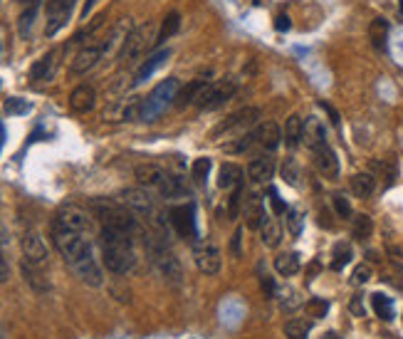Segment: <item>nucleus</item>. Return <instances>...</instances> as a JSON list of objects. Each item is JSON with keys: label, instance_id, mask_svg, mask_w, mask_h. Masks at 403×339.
<instances>
[{"label": "nucleus", "instance_id": "obj_1", "mask_svg": "<svg viewBox=\"0 0 403 339\" xmlns=\"http://www.w3.org/2000/svg\"><path fill=\"white\" fill-rule=\"evenodd\" d=\"M52 243H55L57 253L65 258V262L72 267V273L89 287H100L102 285V265L94 255V245L89 233L82 230H70L62 226H50Z\"/></svg>", "mask_w": 403, "mask_h": 339}, {"label": "nucleus", "instance_id": "obj_2", "mask_svg": "<svg viewBox=\"0 0 403 339\" xmlns=\"http://www.w3.org/2000/svg\"><path fill=\"white\" fill-rule=\"evenodd\" d=\"M102 262L106 270L114 275L129 273L136 265V255H134V233L116 228H102Z\"/></svg>", "mask_w": 403, "mask_h": 339}, {"label": "nucleus", "instance_id": "obj_3", "mask_svg": "<svg viewBox=\"0 0 403 339\" xmlns=\"http://www.w3.org/2000/svg\"><path fill=\"white\" fill-rule=\"evenodd\" d=\"M136 178L144 189L159 191L164 198H183L186 196V184L173 173L164 171L156 164H141L136 166Z\"/></svg>", "mask_w": 403, "mask_h": 339}, {"label": "nucleus", "instance_id": "obj_4", "mask_svg": "<svg viewBox=\"0 0 403 339\" xmlns=\"http://www.w3.org/2000/svg\"><path fill=\"white\" fill-rule=\"evenodd\" d=\"M92 213H94V218L100 221L102 228H116V230L136 233V216L124 206L122 200L94 198L92 200Z\"/></svg>", "mask_w": 403, "mask_h": 339}, {"label": "nucleus", "instance_id": "obj_5", "mask_svg": "<svg viewBox=\"0 0 403 339\" xmlns=\"http://www.w3.org/2000/svg\"><path fill=\"white\" fill-rule=\"evenodd\" d=\"M146 251H149V258L154 260V265L159 267V273L164 275L166 280L181 285V280H183L181 262H178V258L173 255V251L168 248L164 235H159V233L146 235Z\"/></svg>", "mask_w": 403, "mask_h": 339}, {"label": "nucleus", "instance_id": "obj_6", "mask_svg": "<svg viewBox=\"0 0 403 339\" xmlns=\"http://www.w3.org/2000/svg\"><path fill=\"white\" fill-rule=\"evenodd\" d=\"M178 89H181V82L176 77H168L164 82H159L154 89H151V95L141 102V119L144 122H154L164 114L168 107L176 102V95Z\"/></svg>", "mask_w": 403, "mask_h": 339}, {"label": "nucleus", "instance_id": "obj_7", "mask_svg": "<svg viewBox=\"0 0 403 339\" xmlns=\"http://www.w3.org/2000/svg\"><path fill=\"white\" fill-rule=\"evenodd\" d=\"M151 45H156V28L151 22H144V25H139V28H132V33H129L127 40H124L122 50H119V60L132 65V62H136L139 57L149 50Z\"/></svg>", "mask_w": 403, "mask_h": 339}, {"label": "nucleus", "instance_id": "obj_8", "mask_svg": "<svg viewBox=\"0 0 403 339\" xmlns=\"http://www.w3.org/2000/svg\"><path fill=\"white\" fill-rule=\"evenodd\" d=\"M122 203L134 213V216H136V221L139 218H141V221H149V223L156 221V203L144 186H141V189L122 191Z\"/></svg>", "mask_w": 403, "mask_h": 339}, {"label": "nucleus", "instance_id": "obj_9", "mask_svg": "<svg viewBox=\"0 0 403 339\" xmlns=\"http://www.w3.org/2000/svg\"><path fill=\"white\" fill-rule=\"evenodd\" d=\"M193 260L203 275H218L221 273V251L213 240H193Z\"/></svg>", "mask_w": 403, "mask_h": 339}, {"label": "nucleus", "instance_id": "obj_10", "mask_svg": "<svg viewBox=\"0 0 403 339\" xmlns=\"http://www.w3.org/2000/svg\"><path fill=\"white\" fill-rule=\"evenodd\" d=\"M74 3L77 0H47V22H45V35L55 38L72 17Z\"/></svg>", "mask_w": 403, "mask_h": 339}, {"label": "nucleus", "instance_id": "obj_11", "mask_svg": "<svg viewBox=\"0 0 403 339\" xmlns=\"http://www.w3.org/2000/svg\"><path fill=\"white\" fill-rule=\"evenodd\" d=\"M258 117H260V109H255V107H250V109H240L235 111L232 117H228L223 124H218L216 132H213V136H223V134H248L253 127H258Z\"/></svg>", "mask_w": 403, "mask_h": 339}, {"label": "nucleus", "instance_id": "obj_12", "mask_svg": "<svg viewBox=\"0 0 403 339\" xmlns=\"http://www.w3.org/2000/svg\"><path fill=\"white\" fill-rule=\"evenodd\" d=\"M55 226H62V228L70 230H82V233H89L92 230V221H89V213L84 208L74 206V203H65L55 211V218H52Z\"/></svg>", "mask_w": 403, "mask_h": 339}, {"label": "nucleus", "instance_id": "obj_13", "mask_svg": "<svg viewBox=\"0 0 403 339\" xmlns=\"http://www.w3.org/2000/svg\"><path fill=\"white\" fill-rule=\"evenodd\" d=\"M20 251H22V260H28V262H33V265H40V267L47 265V258H50V253H47L45 238L35 228H28L25 233H22Z\"/></svg>", "mask_w": 403, "mask_h": 339}, {"label": "nucleus", "instance_id": "obj_14", "mask_svg": "<svg viewBox=\"0 0 403 339\" xmlns=\"http://www.w3.org/2000/svg\"><path fill=\"white\" fill-rule=\"evenodd\" d=\"M235 95V82L232 79H218V82L208 84V89L203 92V97L198 100L200 109H221L230 97Z\"/></svg>", "mask_w": 403, "mask_h": 339}, {"label": "nucleus", "instance_id": "obj_15", "mask_svg": "<svg viewBox=\"0 0 403 339\" xmlns=\"http://www.w3.org/2000/svg\"><path fill=\"white\" fill-rule=\"evenodd\" d=\"M168 223L181 238L196 240V208L193 203H183V206H173L168 213Z\"/></svg>", "mask_w": 403, "mask_h": 339}, {"label": "nucleus", "instance_id": "obj_16", "mask_svg": "<svg viewBox=\"0 0 403 339\" xmlns=\"http://www.w3.org/2000/svg\"><path fill=\"white\" fill-rule=\"evenodd\" d=\"M104 57V40H100V42H87L82 47V50L74 55V60H72V74H84V72H89L92 67H97V62Z\"/></svg>", "mask_w": 403, "mask_h": 339}, {"label": "nucleus", "instance_id": "obj_17", "mask_svg": "<svg viewBox=\"0 0 403 339\" xmlns=\"http://www.w3.org/2000/svg\"><path fill=\"white\" fill-rule=\"evenodd\" d=\"M315 164H317V168H319L322 176L331 178V181H337V176H339V159H337V151L331 149L329 144L315 151Z\"/></svg>", "mask_w": 403, "mask_h": 339}, {"label": "nucleus", "instance_id": "obj_18", "mask_svg": "<svg viewBox=\"0 0 403 339\" xmlns=\"http://www.w3.org/2000/svg\"><path fill=\"white\" fill-rule=\"evenodd\" d=\"M94 104H97V92H94V87L79 84V87L72 89V95H70V109L72 111L87 114V111L94 109Z\"/></svg>", "mask_w": 403, "mask_h": 339}, {"label": "nucleus", "instance_id": "obj_19", "mask_svg": "<svg viewBox=\"0 0 403 339\" xmlns=\"http://www.w3.org/2000/svg\"><path fill=\"white\" fill-rule=\"evenodd\" d=\"M302 141H304L307 146H310L312 151H317V149H322V146H326V129H324V124H322L317 117H310L307 122H304Z\"/></svg>", "mask_w": 403, "mask_h": 339}, {"label": "nucleus", "instance_id": "obj_20", "mask_svg": "<svg viewBox=\"0 0 403 339\" xmlns=\"http://www.w3.org/2000/svg\"><path fill=\"white\" fill-rule=\"evenodd\" d=\"M55 67H57V52H47V55H42L38 62L33 65V70H30V79H33L35 84L40 82H50L52 77H55Z\"/></svg>", "mask_w": 403, "mask_h": 339}, {"label": "nucleus", "instance_id": "obj_21", "mask_svg": "<svg viewBox=\"0 0 403 339\" xmlns=\"http://www.w3.org/2000/svg\"><path fill=\"white\" fill-rule=\"evenodd\" d=\"M272 173H275V161H272L267 154L255 156L248 166V176L253 178L255 184H265V181H270Z\"/></svg>", "mask_w": 403, "mask_h": 339}, {"label": "nucleus", "instance_id": "obj_22", "mask_svg": "<svg viewBox=\"0 0 403 339\" xmlns=\"http://www.w3.org/2000/svg\"><path fill=\"white\" fill-rule=\"evenodd\" d=\"M262 218H265V206H262V198H260L258 194H250L248 200H245V206H243V221H245V226H248L250 230L260 228Z\"/></svg>", "mask_w": 403, "mask_h": 339}, {"label": "nucleus", "instance_id": "obj_23", "mask_svg": "<svg viewBox=\"0 0 403 339\" xmlns=\"http://www.w3.org/2000/svg\"><path fill=\"white\" fill-rule=\"evenodd\" d=\"M171 57V50H159L154 52V55L149 57V60L144 62V65L136 70V77H134V84H144L146 79H151V74L156 72V70H161V67L166 65V60Z\"/></svg>", "mask_w": 403, "mask_h": 339}, {"label": "nucleus", "instance_id": "obj_24", "mask_svg": "<svg viewBox=\"0 0 403 339\" xmlns=\"http://www.w3.org/2000/svg\"><path fill=\"white\" fill-rule=\"evenodd\" d=\"M218 186L223 191L243 189V168L238 164H223L221 171H218Z\"/></svg>", "mask_w": 403, "mask_h": 339}, {"label": "nucleus", "instance_id": "obj_25", "mask_svg": "<svg viewBox=\"0 0 403 339\" xmlns=\"http://www.w3.org/2000/svg\"><path fill=\"white\" fill-rule=\"evenodd\" d=\"M22 275H25V283H28L35 292H47V290H50V280L45 275V267L22 260Z\"/></svg>", "mask_w": 403, "mask_h": 339}, {"label": "nucleus", "instance_id": "obj_26", "mask_svg": "<svg viewBox=\"0 0 403 339\" xmlns=\"http://www.w3.org/2000/svg\"><path fill=\"white\" fill-rule=\"evenodd\" d=\"M210 82H205V79H193V82L188 84V87L178 89L176 95V104L178 107H188V104H198V100L203 97V92L208 89Z\"/></svg>", "mask_w": 403, "mask_h": 339}, {"label": "nucleus", "instance_id": "obj_27", "mask_svg": "<svg viewBox=\"0 0 403 339\" xmlns=\"http://www.w3.org/2000/svg\"><path fill=\"white\" fill-rule=\"evenodd\" d=\"M260 235H262V243L270 245V248H277L282 240V230H280V223H277V216L272 213V216L262 218V223H260Z\"/></svg>", "mask_w": 403, "mask_h": 339}, {"label": "nucleus", "instance_id": "obj_28", "mask_svg": "<svg viewBox=\"0 0 403 339\" xmlns=\"http://www.w3.org/2000/svg\"><path fill=\"white\" fill-rule=\"evenodd\" d=\"M369 40H371V45H374V50H379V52L386 50V45H388V20H384V17L371 20Z\"/></svg>", "mask_w": 403, "mask_h": 339}, {"label": "nucleus", "instance_id": "obj_29", "mask_svg": "<svg viewBox=\"0 0 403 339\" xmlns=\"http://www.w3.org/2000/svg\"><path fill=\"white\" fill-rule=\"evenodd\" d=\"M302 132H304V119L299 117V114H290V119L285 122L282 139H285V144H287L290 149H294V146L302 141Z\"/></svg>", "mask_w": 403, "mask_h": 339}, {"label": "nucleus", "instance_id": "obj_30", "mask_svg": "<svg viewBox=\"0 0 403 339\" xmlns=\"http://www.w3.org/2000/svg\"><path fill=\"white\" fill-rule=\"evenodd\" d=\"M351 191L356 198H369V196L376 191L374 173H356V176L351 178Z\"/></svg>", "mask_w": 403, "mask_h": 339}, {"label": "nucleus", "instance_id": "obj_31", "mask_svg": "<svg viewBox=\"0 0 403 339\" xmlns=\"http://www.w3.org/2000/svg\"><path fill=\"white\" fill-rule=\"evenodd\" d=\"M299 255L297 253H282V255L275 258V270L285 278H292V275L299 273Z\"/></svg>", "mask_w": 403, "mask_h": 339}, {"label": "nucleus", "instance_id": "obj_32", "mask_svg": "<svg viewBox=\"0 0 403 339\" xmlns=\"http://www.w3.org/2000/svg\"><path fill=\"white\" fill-rule=\"evenodd\" d=\"M371 307H374L376 317H381L384 322H391L393 320V302L391 297H386L384 292H374V295H371Z\"/></svg>", "mask_w": 403, "mask_h": 339}, {"label": "nucleus", "instance_id": "obj_33", "mask_svg": "<svg viewBox=\"0 0 403 339\" xmlns=\"http://www.w3.org/2000/svg\"><path fill=\"white\" fill-rule=\"evenodd\" d=\"M371 233H374V221H371L366 213H359L351 223V235L359 240V243H364V240L371 238Z\"/></svg>", "mask_w": 403, "mask_h": 339}, {"label": "nucleus", "instance_id": "obj_34", "mask_svg": "<svg viewBox=\"0 0 403 339\" xmlns=\"http://www.w3.org/2000/svg\"><path fill=\"white\" fill-rule=\"evenodd\" d=\"M178 28H181V15H178V13H168V15L164 17V22H161V30L159 35H156V45L173 38V35L178 33Z\"/></svg>", "mask_w": 403, "mask_h": 339}, {"label": "nucleus", "instance_id": "obj_35", "mask_svg": "<svg viewBox=\"0 0 403 339\" xmlns=\"http://www.w3.org/2000/svg\"><path fill=\"white\" fill-rule=\"evenodd\" d=\"M310 329H312V322L302 317H294L285 324V337L287 339H307L310 337Z\"/></svg>", "mask_w": 403, "mask_h": 339}, {"label": "nucleus", "instance_id": "obj_36", "mask_svg": "<svg viewBox=\"0 0 403 339\" xmlns=\"http://www.w3.org/2000/svg\"><path fill=\"white\" fill-rule=\"evenodd\" d=\"M280 176L285 178V184L290 186H299V178H302V171H299V164L294 159H285L280 166Z\"/></svg>", "mask_w": 403, "mask_h": 339}, {"label": "nucleus", "instance_id": "obj_37", "mask_svg": "<svg viewBox=\"0 0 403 339\" xmlns=\"http://www.w3.org/2000/svg\"><path fill=\"white\" fill-rule=\"evenodd\" d=\"M38 8H40V0H30L28 8L22 10V15H20V35L22 38H28L30 35V28H33L35 15H38Z\"/></svg>", "mask_w": 403, "mask_h": 339}, {"label": "nucleus", "instance_id": "obj_38", "mask_svg": "<svg viewBox=\"0 0 403 339\" xmlns=\"http://www.w3.org/2000/svg\"><path fill=\"white\" fill-rule=\"evenodd\" d=\"M351 260V245L349 243H337L334 245V260H331V270H344Z\"/></svg>", "mask_w": 403, "mask_h": 339}, {"label": "nucleus", "instance_id": "obj_39", "mask_svg": "<svg viewBox=\"0 0 403 339\" xmlns=\"http://www.w3.org/2000/svg\"><path fill=\"white\" fill-rule=\"evenodd\" d=\"M326 312H329V302L322 300V297H312L310 302H307V315L315 320H322L326 317Z\"/></svg>", "mask_w": 403, "mask_h": 339}, {"label": "nucleus", "instance_id": "obj_40", "mask_svg": "<svg viewBox=\"0 0 403 339\" xmlns=\"http://www.w3.org/2000/svg\"><path fill=\"white\" fill-rule=\"evenodd\" d=\"M331 206H334V211H337L339 218H347V221L351 218V203H349L347 196L337 194L334 198H331Z\"/></svg>", "mask_w": 403, "mask_h": 339}, {"label": "nucleus", "instance_id": "obj_41", "mask_svg": "<svg viewBox=\"0 0 403 339\" xmlns=\"http://www.w3.org/2000/svg\"><path fill=\"white\" fill-rule=\"evenodd\" d=\"M280 307L285 312L297 310L299 307V295L294 292V290H280Z\"/></svg>", "mask_w": 403, "mask_h": 339}, {"label": "nucleus", "instance_id": "obj_42", "mask_svg": "<svg viewBox=\"0 0 403 339\" xmlns=\"http://www.w3.org/2000/svg\"><path fill=\"white\" fill-rule=\"evenodd\" d=\"M191 171H193V178H196V181H200V184H203L205 178H208V173H210V159H205V156L196 159L193 166H191Z\"/></svg>", "mask_w": 403, "mask_h": 339}, {"label": "nucleus", "instance_id": "obj_43", "mask_svg": "<svg viewBox=\"0 0 403 339\" xmlns=\"http://www.w3.org/2000/svg\"><path fill=\"white\" fill-rule=\"evenodd\" d=\"M371 280V267L369 265H356L351 273V285H366Z\"/></svg>", "mask_w": 403, "mask_h": 339}, {"label": "nucleus", "instance_id": "obj_44", "mask_svg": "<svg viewBox=\"0 0 403 339\" xmlns=\"http://www.w3.org/2000/svg\"><path fill=\"white\" fill-rule=\"evenodd\" d=\"M287 228L290 235H294V238L302 233V216L297 211H287Z\"/></svg>", "mask_w": 403, "mask_h": 339}, {"label": "nucleus", "instance_id": "obj_45", "mask_svg": "<svg viewBox=\"0 0 403 339\" xmlns=\"http://www.w3.org/2000/svg\"><path fill=\"white\" fill-rule=\"evenodd\" d=\"M267 196H270V203H272V211H275V216H280V213H287V206H285V200L280 198V194H277L275 189L267 191Z\"/></svg>", "mask_w": 403, "mask_h": 339}, {"label": "nucleus", "instance_id": "obj_46", "mask_svg": "<svg viewBox=\"0 0 403 339\" xmlns=\"http://www.w3.org/2000/svg\"><path fill=\"white\" fill-rule=\"evenodd\" d=\"M6 109L10 111V114H22V111H28L30 107L25 104V102H20V100H8Z\"/></svg>", "mask_w": 403, "mask_h": 339}, {"label": "nucleus", "instance_id": "obj_47", "mask_svg": "<svg viewBox=\"0 0 403 339\" xmlns=\"http://www.w3.org/2000/svg\"><path fill=\"white\" fill-rule=\"evenodd\" d=\"M349 312L356 315V317H364V305H361V295H354L351 302H349Z\"/></svg>", "mask_w": 403, "mask_h": 339}, {"label": "nucleus", "instance_id": "obj_48", "mask_svg": "<svg viewBox=\"0 0 403 339\" xmlns=\"http://www.w3.org/2000/svg\"><path fill=\"white\" fill-rule=\"evenodd\" d=\"M8 280H10V265H8L6 255L0 251V283H8Z\"/></svg>", "mask_w": 403, "mask_h": 339}, {"label": "nucleus", "instance_id": "obj_49", "mask_svg": "<svg viewBox=\"0 0 403 339\" xmlns=\"http://www.w3.org/2000/svg\"><path fill=\"white\" fill-rule=\"evenodd\" d=\"M240 240H243V230H235V235H232V243H230V253L235 258H240Z\"/></svg>", "mask_w": 403, "mask_h": 339}, {"label": "nucleus", "instance_id": "obj_50", "mask_svg": "<svg viewBox=\"0 0 403 339\" xmlns=\"http://www.w3.org/2000/svg\"><path fill=\"white\" fill-rule=\"evenodd\" d=\"M275 28H277V30H282V33H285V30H290V17H287V15H277Z\"/></svg>", "mask_w": 403, "mask_h": 339}, {"label": "nucleus", "instance_id": "obj_51", "mask_svg": "<svg viewBox=\"0 0 403 339\" xmlns=\"http://www.w3.org/2000/svg\"><path fill=\"white\" fill-rule=\"evenodd\" d=\"M262 290H265V295H275V283H272L270 278H262Z\"/></svg>", "mask_w": 403, "mask_h": 339}, {"label": "nucleus", "instance_id": "obj_52", "mask_svg": "<svg viewBox=\"0 0 403 339\" xmlns=\"http://www.w3.org/2000/svg\"><path fill=\"white\" fill-rule=\"evenodd\" d=\"M6 245H8V230H6V228H0V251H3Z\"/></svg>", "mask_w": 403, "mask_h": 339}, {"label": "nucleus", "instance_id": "obj_53", "mask_svg": "<svg viewBox=\"0 0 403 339\" xmlns=\"http://www.w3.org/2000/svg\"><path fill=\"white\" fill-rule=\"evenodd\" d=\"M94 3H97V0H87V3H84V10H82V17H87V15H89V10H92V8H94Z\"/></svg>", "mask_w": 403, "mask_h": 339}, {"label": "nucleus", "instance_id": "obj_54", "mask_svg": "<svg viewBox=\"0 0 403 339\" xmlns=\"http://www.w3.org/2000/svg\"><path fill=\"white\" fill-rule=\"evenodd\" d=\"M322 339H342V337H339L337 332H326V334H324V337H322Z\"/></svg>", "mask_w": 403, "mask_h": 339}, {"label": "nucleus", "instance_id": "obj_55", "mask_svg": "<svg viewBox=\"0 0 403 339\" xmlns=\"http://www.w3.org/2000/svg\"><path fill=\"white\" fill-rule=\"evenodd\" d=\"M398 17L403 20V0H398Z\"/></svg>", "mask_w": 403, "mask_h": 339}, {"label": "nucleus", "instance_id": "obj_56", "mask_svg": "<svg viewBox=\"0 0 403 339\" xmlns=\"http://www.w3.org/2000/svg\"><path fill=\"white\" fill-rule=\"evenodd\" d=\"M17 3H30V0H17Z\"/></svg>", "mask_w": 403, "mask_h": 339}, {"label": "nucleus", "instance_id": "obj_57", "mask_svg": "<svg viewBox=\"0 0 403 339\" xmlns=\"http://www.w3.org/2000/svg\"><path fill=\"white\" fill-rule=\"evenodd\" d=\"M0 339H3V337H0Z\"/></svg>", "mask_w": 403, "mask_h": 339}]
</instances>
